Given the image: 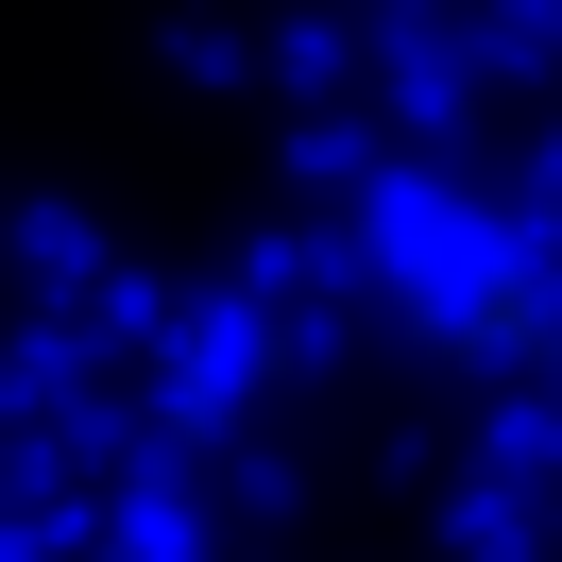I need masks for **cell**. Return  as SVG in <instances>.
<instances>
[{
    "instance_id": "2",
    "label": "cell",
    "mask_w": 562,
    "mask_h": 562,
    "mask_svg": "<svg viewBox=\"0 0 562 562\" xmlns=\"http://www.w3.org/2000/svg\"><path fill=\"white\" fill-rule=\"evenodd\" d=\"M375 120H392L409 171H477V137H494V52H477V18H375Z\"/></svg>"
},
{
    "instance_id": "6",
    "label": "cell",
    "mask_w": 562,
    "mask_h": 562,
    "mask_svg": "<svg viewBox=\"0 0 562 562\" xmlns=\"http://www.w3.org/2000/svg\"><path fill=\"white\" fill-rule=\"evenodd\" d=\"M375 171H392V120L375 103H307V120H290V188H307V205H375Z\"/></svg>"
},
{
    "instance_id": "9",
    "label": "cell",
    "mask_w": 562,
    "mask_h": 562,
    "mask_svg": "<svg viewBox=\"0 0 562 562\" xmlns=\"http://www.w3.org/2000/svg\"><path fill=\"white\" fill-rule=\"evenodd\" d=\"M171 69H188V86H239V69H273V52H256V35H222V18H188V35H171Z\"/></svg>"
},
{
    "instance_id": "4",
    "label": "cell",
    "mask_w": 562,
    "mask_h": 562,
    "mask_svg": "<svg viewBox=\"0 0 562 562\" xmlns=\"http://www.w3.org/2000/svg\"><path fill=\"white\" fill-rule=\"evenodd\" d=\"M0 256H18V290H35V324H86V307L120 290V239H103V205H69V188L0 205Z\"/></svg>"
},
{
    "instance_id": "8",
    "label": "cell",
    "mask_w": 562,
    "mask_h": 562,
    "mask_svg": "<svg viewBox=\"0 0 562 562\" xmlns=\"http://www.w3.org/2000/svg\"><path fill=\"white\" fill-rule=\"evenodd\" d=\"M205 477H222V528H290V512H307V460H290L273 426H256L239 460H205Z\"/></svg>"
},
{
    "instance_id": "1",
    "label": "cell",
    "mask_w": 562,
    "mask_h": 562,
    "mask_svg": "<svg viewBox=\"0 0 562 562\" xmlns=\"http://www.w3.org/2000/svg\"><path fill=\"white\" fill-rule=\"evenodd\" d=\"M273 392H290V324L256 307L239 273H205V290H188V324H171V358L137 375V409H154V443H171V460H239Z\"/></svg>"
},
{
    "instance_id": "7",
    "label": "cell",
    "mask_w": 562,
    "mask_h": 562,
    "mask_svg": "<svg viewBox=\"0 0 562 562\" xmlns=\"http://www.w3.org/2000/svg\"><path fill=\"white\" fill-rule=\"evenodd\" d=\"M256 52H273V86H290V120H307V103H324V86H341V69H375V18H358V35H341V18H273V35H256Z\"/></svg>"
},
{
    "instance_id": "5",
    "label": "cell",
    "mask_w": 562,
    "mask_h": 562,
    "mask_svg": "<svg viewBox=\"0 0 562 562\" xmlns=\"http://www.w3.org/2000/svg\"><path fill=\"white\" fill-rule=\"evenodd\" d=\"M426 546H443V562H562V494L477 477V460H460V477H443V512H426Z\"/></svg>"
},
{
    "instance_id": "3",
    "label": "cell",
    "mask_w": 562,
    "mask_h": 562,
    "mask_svg": "<svg viewBox=\"0 0 562 562\" xmlns=\"http://www.w3.org/2000/svg\"><path fill=\"white\" fill-rule=\"evenodd\" d=\"M239 528H222V477L205 460H171V443H137L103 477V562H222Z\"/></svg>"
}]
</instances>
